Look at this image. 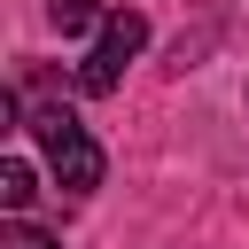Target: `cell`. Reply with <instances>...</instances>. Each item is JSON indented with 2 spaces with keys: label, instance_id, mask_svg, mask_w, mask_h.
<instances>
[{
  "label": "cell",
  "instance_id": "cell-1",
  "mask_svg": "<svg viewBox=\"0 0 249 249\" xmlns=\"http://www.w3.org/2000/svg\"><path fill=\"white\" fill-rule=\"evenodd\" d=\"M31 132H39L47 171L62 179V195H93V187H101V148H93V132H86L70 109H39V117H31Z\"/></svg>",
  "mask_w": 249,
  "mask_h": 249
},
{
  "label": "cell",
  "instance_id": "cell-2",
  "mask_svg": "<svg viewBox=\"0 0 249 249\" xmlns=\"http://www.w3.org/2000/svg\"><path fill=\"white\" fill-rule=\"evenodd\" d=\"M148 47V16H132V8H109L101 16V39H93V54H86V70H78V86L86 93H117V78H124V62Z\"/></svg>",
  "mask_w": 249,
  "mask_h": 249
},
{
  "label": "cell",
  "instance_id": "cell-3",
  "mask_svg": "<svg viewBox=\"0 0 249 249\" xmlns=\"http://www.w3.org/2000/svg\"><path fill=\"white\" fill-rule=\"evenodd\" d=\"M31 195H39V179H31V163H23V156H8V163H0V202H8L16 218H23V210H31Z\"/></svg>",
  "mask_w": 249,
  "mask_h": 249
},
{
  "label": "cell",
  "instance_id": "cell-4",
  "mask_svg": "<svg viewBox=\"0 0 249 249\" xmlns=\"http://www.w3.org/2000/svg\"><path fill=\"white\" fill-rule=\"evenodd\" d=\"M101 16H109L101 0H47V23H54L62 39H78V31H86V23H101Z\"/></svg>",
  "mask_w": 249,
  "mask_h": 249
},
{
  "label": "cell",
  "instance_id": "cell-5",
  "mask_svg": "<svg viewBox=\"0 0 249 249\" xmlns=\"http://www.w3.org/2000/svg\"><path fill=\"white\" fill-rule=\"evenodd\" d=\"M0 249H62V241H54V233H39V226H23V218H16V226H8V233H0Z\"/></svg>",
  "mask_w": 249,
  "mask_h": 249
}]
</instances>
